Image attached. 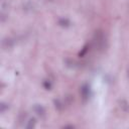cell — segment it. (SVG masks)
I'll return each mask as SVG.
<instances>
[{"mask_svg": "<svg viewBox=\"0 0 129 129\" xmlns=\"http://www.w3.org/2000/svg\"><path fill=\"white\" fill-rule=\"evenodd\" d=\"M93 44L95 48L99 51H103L107 47V38L103 30L98 29L95 31L93 36Z\"/></svg>", "mask_w": 129, "mask_h": 129, "instance_id": "6da1fadb", "label": "cell"}, {"mask_svg": "<svg viewBox=\"0 0 129 129\" xmlns=\"http://www.w3.org/2000/svg\"><path fill=\"white\" fill-rule=\"evenodd\" d=\"M80 93H81L82 100L84 102H87V100H89V97H90V87H89V85L84 84L80 89Z\"/></svg>", "mask_w": 129, "mask_h": 129, "instance_id": "7a4b0ae2", "label": "cell"}, {"mask_svg": "<svg viewBox=\"0 0 129 129\" xmlns=\"http://www.w3.org/2000/svg\"><path fill=\"white\" fill-rule=\"evenodd\" d=\"M33 111H34L38 116H40V117L44 116V114H45V110H44V108H43L41 105H39V104L34 105V107H33Z\"/></svg>", "mask_w": 129, "mask_h": 129, "instance_id": "3957f363", "label": "cell"}, {"mask_svg": "<svg viewBox=\"0 0 129 129\" xmlns=\"http://www.w3.org/2000/svg\"><path fill=\"white\" fill-rule=\"evenodd\" d=\"M2 46L4 49H8V48H11L13 46V41L10 39V38H4L2 40Z\"/></svg>", "mask_w": 129, "mask_h": 129, "instance_id": "277c9868", "label": "cell"}, {"mask_svg": "<svg viewBox=\"0 0 129 129\" xmlns=\"http://www.w3.org/2000/svg\"><path fill=\"white\" fill-rule=\"evenodd\" d=\"M90 47H91V44H89V43L85 44V45L83 46V48L81 49V51L79 52V56H80V57H84V56H86L87 53H88L89 50H90Z\"/></svg>", "mask_w": 129, "mask_h": 129, "instance_id": "5b68a950", "label": "cell"}, {"mask_svg": "<svg viewBox=\"0 0 129 129\" xmlns=\"http://www.w3.org/2000/svg\"><path fill=\"white\" fill-rule=\"evenodd\" d=\"M70 24H71V22H70V20L68 18H60L58 20V25H60L62 27H69Z\"/></svg>", "mask_w": 129, "mask_h": 129, "instance_id": "8992f818", "label": "cell"}, {"mask_svg": "<svg viewBox=\"0 0 129 129\" xmlns=\"http://www.w3.org/2000/svg\"><path fill=\"white\" fill-rule=\"evenodd\" d=\"M54 107L58 110V111H61L64 107V102H61L59 99L57 100H54Z\"/></svg>", "mask_w": 129, "mask_h": 129, "instance_id": "52a82bcc", "label": "cell"}, {"mask_svg": "<svg viewBox=\"0 0 129 129\" xmlns=\"http://www.w3.org/2000/svg\"><path fill=\"white\" fill-rule=\"evenodd\" d=\"M64 105H72L73 102H74V96L72 95H68L64 97Z\"/></svg>", "mask_w": 129, "mask_h": 129, "instance_id": "ba28073f", "label": "cell"}, {"mask_svg": "<svg viewBox=\"0 0 129 129\" xmlns=\"http://www.w3.org/2000/svg\"><path fill=\"white\" fill-rule=\"evenodd\" d=\"M42 86H43V88H44L45 90H50V89H51V87H52L51 82H50L49 80H45V81H43Z\"/></svg>", "mask_w": 129, "mask_h": 129, "instance_id": "9c48e42d", "label": "cell"}, {"mask_svg": "<svg viewBox=\"0 0 129 129\" xmlns=\"http://www.w3.org/2000/svg\"><path fill=\"white\" fill-rule=\"evenodd\" d=\"M35 124H36L35 119L31 118V119H29V121H28V123L26 125V128H33V127H35Z\"/></svg>", "mask_w": 129, "mask_h": 129, "instance_id": "30bf717a", "label": "cell"}, {"mask_svg": "<svg viewBox=\"0 0 129 129\" xmlns=\"http://www.w3.org/2000/svg\"><path fill=\"white\" fill-rule=\"evenodd\" d=\"M0 111H1V113H4L5 112V110L6 109H8V105L7 104H5V103H1V105H0Z\"/></svg>", "mask_w": 129, "mask_h": 129, "instance_id": "8fae6325", "label": "cell"}, {"mask_svg": "<svg viewBox=\"0 0 129 129\" xmlns=\"http://www.w3.org/2000/svg\"><path fill=\"white\" fill-rule=\"evenodd\" d=\"M75 126L74 125H66V126H63V128H74Z\"/></svg>", "mask_w": 129, "mask_h": 129, "instance_id": "7c38bea8", "label": "cell"}, {"mask_svg": "<svg viewBox=\"0 0 129 129\" xmlns=\"http://www.w3.org/2000/svg\"><path fill=\"white\" fill-rule=\"evenodd\" d=\"M128 76H129V70H128Z\"/></svg>", "mask_w": 129, "mask_h": 129, "instance_id": "4fadbf2b", "label": "cell"}]
</instances>
